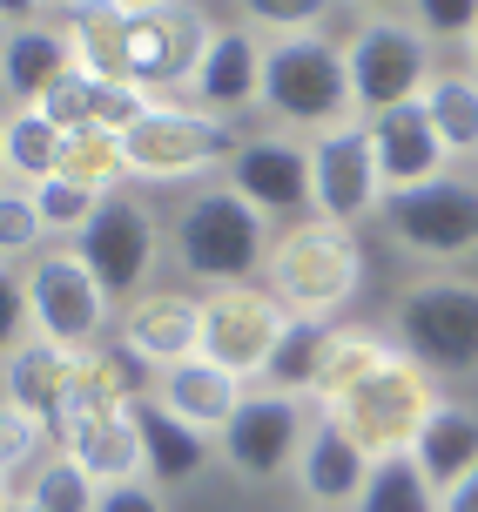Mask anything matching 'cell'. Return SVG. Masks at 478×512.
Here are the masks:
<instances>
[{
    "label": "cell",
    "instance_id": "obj_1",
    "mask_svg": "<svg viewBox=\"0 0 478 512\" xmlns=\"http://www.w3.org/2000/svg\"><path fill=\"white\" fill-rule=\"evenodd\" d=\"M310 405H317V418H330L337 432L357 438L384 465L418 445L438 391H431V371L404 344H391L378 331H337Z\"/></svg>",
    "mask_w": 478,
    "mask_h": 512
},
{
    "label": "cell",
    "instance_id": "obj_2",
    "mask_svg": "<svg viewBox=\"0 0 478 512\" xmlns=\"http://www.w3.org/2000/svg\"><path fill=\"white\" fill-rule=\"evenodd\" d=\"M75 27V61L81 75L142 88L149 102H182L196 81L202 54L216 41V21L196 7H169V0H95V7H68Z\"/></svg>",
    "mask_w": 478,
    "mask_h": 512
},
{
    "label": "cell",
    "instance_id": "obj_3",
    "mask_svg": "<svg viewBox=\"0 0 478 512\" xmlns=\"http://www.w3.org/2000/svg\"><path fill=\"white\" fill-rule=\"evenodd\" d=\"M263 115L283 135L317 142L344 122H364L351 95V61L330 34H303V41H270V68H263Z\"/></svg>",
    "mask_w": 478,
    "mask_h": 512
},
{
    "label": "cell",
    "instance_id": "obj_4",
    "mask_svg": "<svg viewBox=\"0 0 478 512\" xmlns=\"http://www.w3.org/2000/svg\"><path fill=\"white\" fill-rule=\"evenodd\" d=\"M270 250H277L270 216L256 203H243L229 182L196 189L176 216V256L202 290H236V283H250V270H263Z\"/></svg>",
    "mask_w": 478,
    "mask_h": 512
},
{
    "label": "cell",
    "instance_id": "obj_5",
    "mask_svg": "<svg viewBox=\"0 0 478 512\" xmlns=\"http://www.w3.org/2000/svg\"><path fill=\"white\" fill-rule=\"evenodd\" d=\"M263 290L290 317L337 324V310H351L357 290H364V250L337 223H297V230L277 236V250L263 263Z\"/></svg>",
    "mask_w": 478,
    "mask_h": 512
},
{
    "label": "cell",
    "instance_id": "obj_6",
    "mask_svg": "<svg viewBox=\"0 0 478 512\" xmlns=\"http://www.w3.org/2000/svg\"><path fill=\"white\" fill-rule=\"evenodd\" d=\"M21 310L34 337L68 344V351H95L108 317H115V297L101 290V277L88 270V256L75 243H54L21 270Z\"/></svg>",
    "mask_w": 478,
    "mask_h": 512
},
{
    "label": "cell",
    "instance_id": "obj_7",
    "mask_svg": "<svg viewBox=\"0 0 478 512\" xmlns=\"http://www.w3.org/2000/svg\"><path fill=\"white\" fill-rule=\"evenodd\" d=\"M236 149H243V135H236L223 115H202V108H182V102H155L149 115L122 135L128 176H142V182H182V176L229 169Z\"/></svg>",
    "mask_w": 478,
    "mask_h": 512
},
{
    "label": "cell",
    "instance_id": "obj_8",
    "mask_svg": "<svg viewBox=\"0 0 478 512\" xmlns=\"http://www.w3.org/2000/svg\"><path fill=\"white\" fill-rule=\"evenodd\" d=\"M351 95H357V115L371 122L384 108H404V102H425L431 88V41L411 27V14H371V21L351 34Z\"/></svg>",
    "mask_w": 478,
    "mask_h": 512
},
{
    "label": "cell",
    "instance_id": "obj_9",
    "mask_svg": "<svg viewBox=\"0 0 478 512\" xmlns=\"http://www.w3.org/2000/svg\"><path fill=\"white\" fill-rule=\"evenodd\" d=\"M398 344L425 371H478V283L418 277L398 297Z\"/></svg>",
    "mask_w": 478,
    "mask_h": 512
},
{
    "label": "cell",
    "instance_id": "obj_10",
    "mask_svg": "<svg viewBox=\"0 0 478 512\" xmlns=\"http://www.w3.org/2000/svg\"><path fill=\"white\" fill-rule=\"evenodd\" d=\"M384 203H391V189H384V169H378L371 122H344L310 142V209H317V223L357 230Z\"/></svg>",
    "mask_w": 478,
    "mask_h": 512
},
{
    "label": "cell",
    "instance_id": "obj_11",
    "mask_svg": "<svg viewBox=\"0 0 478 512\" xmlns=\"http://www.w3.org/2000/svg\"><path fill=\"white\" fill-rule=\"evenodd\" d=\"M283 331H290V310H283L270 290H256V283L202 290V358L236 371L243 384H263Z\"/></svg>",
    "mask_w": 478,
    "mask_h": 512
},
{
    "label": "cell",
    "instance_id": "obj_12",
    "mask_svg": "<svg viewBox=\"0 0 478 512\" xmlns=\"http://www.w3.org/2000/svg\"><path fill=\"white\" fill-rule=\"evenodd\" d=\"M384 223L411 256L425 263H458L478 250V182L465 176H438L425 189H404L384 203Z\"/></svg>",
    "mask_w": 478,
    "mask_h": 512
},
{
    "label": "cell",
    "instance_id": "obj_13",
    "mask_svg": "<svg viewBox=\"0 0 478 512\" xmlns=\"http://www.w3.org/2000/svg\"><path fill=\"white\" fill-rule=\"evenodd\" d=\"M310 438V418H303V398H283V391H250V405L236 411V425L216 438V459L236 472V479H277L290 472Z\"/></svg>",
    "mask_w": 478,
    "mask_h": 512
},
{
    "label": "cell",
    "instance_id": "obj_14",
    "mask_svg": "<svg viewBox=\"0 0 478 512\" xmlns=\"http://www.w3.org/2000/svg\"><path fill=\"white\" fill-rule=\"evenodd\" d=\"M155 216L149 203H135V196H115V203H101V216L88 223L75 250L88 256V270L101 277V290L115 297V304H135V297H149L142 283L155 270Z\"/></svg>",
    "mask_w": 478,
    "mask_h": 512
},
{
    "label": "cell",
    "instance_id": "obj_15",
    "mask_svg": "<svg viewBox=\"0 0 478 512\" xmlns=\"http://www.w3.org/2000/svg\"><path fill=\"white\" fill-rule=\"evenodd\" d=\"M75 27L68 14H14L0 48V88L7 108H48V95L75 75Z\"/></svg>",
    "mask_w": 478,
    "mask_h": 512
},
{
    "label": "cell",
    "instance_id": "obj_16",
    "mask_svg": "<svg viewBox=\"0 0 478 512\" xmlns=\"http://www.w3.org/2000/svg\"><path fill=\"white\" fill-rule=\"evenodd\" d=\"M263 68H270V41L250 34V27H216V41L202 54L196 81H189V95L182 108H202V115H243V108H263Z\"/></svg>",
    "mask_w": 478,
    "mask_h": 512
},
{
    "label": "cell",
    "instance_id": "obj_17",
    "mask_svg": "<svg viewBox=\"0 0 478 512\" xmlns=\"http://www.w3.org/2000/svg\"><path fill=\"white\" fill-rule=\"evenodd\" d=\"M223 182L243 203H256L263 216L303 209L310 203V142H303V135H283V128L243 135V149H236V162L223 169Z\"/></svg>",
    "mask_w": 478,
    "mask_h": 512
},
{
    "label": "cell",
    "instance_id": "obj_18",
    "mask_svg": "<svg viewBox=\"0 0 478 512\" xmlns=\"http://www.w3.org/2000/svg\"><path fill=\"white\" fill-rule=\"evenodd\" d=\"M122 351L149 364L155 378L202 358V297L189 290H149L122 310Z\"/></svg>",
    "mask_w": 478,
    "mask_h": 512
},
{
    "label": "cell",
    "instance_id": "obj_19",
    "mask_svg": "<svg viewBox=\"0 0 478 512\" xmlns=\"http://www.w3.org/2000/svg\"><path fill=\"white\" fill-rule=\"evenodd\" d=\"M371 472H378V459L357 445V438H344L330 418H310V438H303L297 465H290V479H297L303 506L310 512H357V499H364V486H371Z\"/></svg>",
    "mask_w": 478,
    "mask_h": 512
},
{
    "label": "cell",
    "instance_id": "obj_20",
    "mask_svg": "<svg viewBox=\"0 0 478 512\" xmlns=\"http://www.w3.org/2000/svg\"><path fill=\"white\" fill-rule=\"evenodd\" d=\"M149 398L169 411V418H182L189 432H202L209 445H216V438L236 425V411L250 405V384L236 378V371H223V364L196 358V364H176V371H162Z\"/></svg>",
    "mask_w": 478,
    "mask_h": 512
},
{
    "label": "cell",
    "instance_id": "obj_21",
    "mask_svg": "<svg viewBox=\"0 0 478 512\" xmlns=\"http://www.w3.org/2000/svg\"><path fill=\"white\" fill-rule=\"evenodd\" d=\"M371 142H378V169H384V189H391V196L452 176V149L438 142L425 102H404V108L371 115Z\"/></svg>",
    "mask_w": 478,
    "mask_h": 512
},
{
    "label": "cell",
    "instance_id": "obj_22",
    "mask_svg": "<svg viewBox=\"0 0 478 512\" xmlns=\"http://www.w3.org/2000/svg\"><path fill=\"white\" fill-rule=\"evenodd\" d=\"M128 351H81L75 358V378H68V398H61V418H54V432H61V445L81 432H95V425H108V418H128L135 411V371H128Z\"/></svg>",
    "mask_w": 478,
    "mask_h": 512
},
{
    "label": "cell",
    "instance_id": "obj_23",
    "mask_svg": "<svg viewBox=\"0 0 478 512\" xmlns=\"http://www.w3.org/2000/svg\"><path fill=\"white\" fill-rule=\"evenodd\" d=\"M75 358L81 351H68V344H48V337L21 331L7 344V405L34 411L41 425H54L61 418V398H68V378H75Z\"/></svg>",
    "mask_w": 478,
    "mask_h": 512
},
{
    "label": "cell",
    "instance_id": "obj_24",
    "mask_svg": "<svg viewBox=\"0 0 478 512\" xmlns=\"http://www.w3.org/2000/svg\"><path fill=\"white\" fill-rule=\"evenodd\" d=\"M411 459H418V472H425L438 492L458 486V479L478 465V405L438 398L431 418H425V432H418V445H411Z\"/></svg>",
    "mask_w": 478,
    "mask_h": 512
},
{
    "label": "cell",
    "instance_id": "obj_25",
    "mask_svg": "<svg viewBox=\"0 0 478 512\" xmlns=\"http://www.w3.org/2000/svg\"><path fill=\"white\" fill-rule=\"evenodd\" d=\"M61 155H68V128L54 122L48 108H7L0 162H7V182H14V189H41V182H54L61 176Z\"/></svg>",
    "mask_w": 478,
    "mask_h": 512
},
{
    "label": "cell",
    "instance_id": "obj_26",
    "mask_svg": "<svg viewBox=\"0 0 478 512\" xmlns=\"http://www.w3.org/2000/svg\"><path fill=\"white\" fill-rule=\"evenodd\" d=\"M135 432H142V452H149V479L155 486H182V479H196L202 465H209V438L189 432L182 418L155 405V398H135Z\"/></svg>",
    "mask_w": 478,
    "mask_h": 512
},
{
    "label": "cell",
    "instance_id": "obj_27",
    "mask_svg": "<svg viewBox=\"0 0 478 512\" xmlns=\"http://www.w3.org/2000/svg\"><path fill=\"white\" fill-rule=\"evenodd\" d=\"M61 452H68L101 492L128 486V479H149V452H142V432H135V411H128V418H108V425H95V432H81V438H68Z\"/></svg>",
    "mask_w": 478,
    "mask_h": 512
},
{
    "label": "cell",
    "instance_id": "obj_28",
    "mask_svg": "<svg viewBox=\"0 0 478 512\" xmlns=\"http://www.w3.org/2000/svg\"><path fill=\"white\" fill-rule=\"evenodd\" d=\"M330 337L337 324H317V317H290V331H283L277 358L263 371L256 391H283V398H317V378H324V358H330Z\"/></svg>",
    "mask_w": 478,
    "mask_h": 512
},
{
    "label": "cell",
    "instance_id": "obj_29",
    "mask_svg": "<svg viewBox=\"0 0 478 512\" xmlns=\"http://www.w3.org/2000/svg\"><path fill=\"white\" fill-rule=\"evenodd\" d=\"M425 115L438 128V142L458 155H478V75L472 68H438L425 88Z\"/></svg>",
    "mask_w": 478,
    "mask_h": 512
},
{
    "label": "cell",
    "instance_id": "obj_30",
    "mask_svg": "<svg viewBox=\"0 0 478 512\" xmlns=\"http://www.w3.org/2000/svg\"><path fill=\"white\" fill-rule=\"evenodd\" d=\"M61 176L95 189L101 203H115L128 182V155H122V135H68V155H61Z\"/></svg>",
    "mask_w": 478,
    "mask_h": 512
},
{
    "label": "cell",
    "instance_id": "obj_31",
    "mask_svg": "<svg viewBox=\"0 0 478 512\" xmlns=\"http://www.w3.org/2000/svg\"><path fill=\"white\" fill-rule=\"evenodd\" d=\"M357 512H438V486H431L425 472H418V459L404 452V459H384L378 472H371Z\"/></svg>",
    "mask_w": 478,
    "mask_h": 512
},
{
    "label": "cell",
    "instance_id": "obj_32",
    "mask_svg": "<svg viewBox=\"0 0 478 512\" xmlns=\"http://www.w3.org/2000/svg\"><path fill=\"white\" fill-rule=\"evenodd\" d=\"M48 445H61L54 438V425H41L34 411H0V472H7V486L27 492V472H41V465L54 459Z\"/></svg>",
    "mask_w": 478,
    "mask_h": 512
},
{
    "label": "cell",
    "instance_id": "obj_33",
    "mask_svg": "<svg viewBox=\"0 0 478 512\" xmlns=\"http://www.w3.org/2000/svg\"><path fill=\"white\" fill-rule=\"evenodd\" d=\"M27 196H34L41 230H48V236H68V243H81V236H88V223L101 216V196H95V189H81V182H68V176L41 182V189H27Z\"/></svg>",
    "mask_w": 478,
    "mask_h": 512
},
{
    "label": "cell",
    "instance_id": "obj_34",
    "mask_svg": "<svg viewBox=\"0 0 478 512\" xmlns=\"http://www.w3.org/2000/svg\"><path fill=\"white\" fill-rule=\"evenodd\" d=\"M27 499L41 512H101V486L68 459V452H54V459L27 479Z\"/></svg>",
    "mask_w": 478,
    "mask_h": 512
},
{
    "label": "cell",
    "instance_id": "obj_35",
    "mask_svg": "<svg viewBox=\"0 0 478 512\" xmlns=\"http://www.w3.org/2000/svg\"><path fill=\"white\" fill-rule=\"evenodd\" d=\"M41 216H34V196L27 189H14L7 182V196H0V256L14 263V270H27L34 256H41Z\"/></svg>",
    "mask_w": 478,
    "mask_h": 512
},
{
    "label": "cell",
    "instance_id": "obj_36",
    "mask_svg": "<svg viewBox=\"0 0 478 512\" xmlns=\"http://www.w3.org/2000/svg\"><path fill=\"white\" fill-rule=\"evenodd\" d=\"M404 14H411V27L425 34L431 48H445V41H465L472 48V34H478V0H418Z\"/></svg>",
    "mask_w": 478,
    "mask_h": 512
},
{
    "label": "cell",
    "instance_id": "obj_37",
    "mask_svg": "<svg viewBox=\"0 0 478 512\" xmlns=\"http://www.w3.org/2000/svg\"><path fill=\"white\" fill-rule=\"evenodd\" d=\"M101 512H169V506H162V486L155 479H128V486L101 492Z\"/></svg>",
    "mask_w": 478,
    "mask_h": 512
},
{
    "label": "cell",
    "instance_id": "obj_38",
    "mask_svg": "<svg viewBox=\"0 0 478 512\" xmlns=\"http://www.w3.org/2000/svg\"><path fill=\"white\" fill-rule=\"evenodd\" d=\"M438 512H478V465L458 479V486H445L438 492Z\"/></svg>",
    "mask_w": 478,
    "mask_h": 512
},
{
    "label": "cell",
    "instance_id": "obj_39",
    "mask_svg": "<svg viewBox=\"0 0 478 512\" xmlns=\"http://www.w3.org/2000/svg\"><path fill=\"white\" fill-rule=\"evenodd\" d=\"M7 512H41V506H34L27 492H7Z\"/></svg>",
    "mask_w": 478,
    "mask_h": 512
},
{
    "label": "cell",
    "instance_id": "obj_40",
    "mask_svg": "<svg viewBox=\"0 0 478 512\" xmlns=\"http://www.w3.org/2000/svg\"><path fill=\"white\" fill-rule=\"evenodd\" d=\"M472 75H478V34H472Z\"/></svg>",
    "mask_w": 478,
    "mask_h": 512
}]
</instances>
